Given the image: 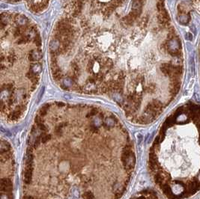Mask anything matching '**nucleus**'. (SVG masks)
Returning a JSON list of instances; mask_svg holds the SVG:
<instances>
[{"mask_svg":"<svg viewBox=\"0 0 200 199\" xmlns=\"http://www.w3.org/2000/svg\"><path fill=\"white\" fill-rule=\"evenodd\" d=\"M73 80L71 77H66V78L63 79L62 82V87L64 88H68L70 87L73 86Z\"/></svg>","mask_w":200,"mask_h":199,"instance_id":"0eeeda50","label":"nucleus"},{"mask_svg":"<svg viewBox=\"0 0 200 199\" xmlns=\"http://www.w3.org/2000/svg\"><path fill=\"white\" fill-rule=\"evenodd\" d=\"M134 12L136 13V14L139 16L142 10V4L141 1L139 0H134L132 3V10Z\"/></svg>","mask_w":200,"mask_h":199,"instance_id":"39448f33","label":"nucleus"},{"mask_svg":"<svg viewBox=\"0 0 200 199\" xmlns=\"http://www.w3.org/2000/svg\"><path fill=\"white\" fill-rule=\"evenodd\" d=\"M14 20L20 26H25L26 23H28V18L26 17V16L22 15V14H17L14 17Z\"/></svg>","mask_w":200,"mask_h":199,"instance_id":"20e7f679","label":"nucleus"},{"mask_svg":"<svg viewBox=\"0 0 200 199\" xmlns=\"http://www.w3.org/2000/svg\"><path fill=\"white\" fill-rule=\"evenodd\" d=\"M42 58V51L40 49H35L30 52L29 60L31 62H36Z\"/></svg>","mask_w":200,"mask_h":199,"instance_id":"f03ea898","label":"nucleus"},{"mask_svg":"<svg viewBox=\"0 0 200 199\" xmlns=\"http://www.w3.org/2000/svg\"><path fill=\"white\" fill-rule=\"evenodd\" d=\"M61 46V42L59 41L58 39H54V40H51L50 43V53H53V52H56L60 48Z\"/></svg>","mask_w":200,"mask_h":199,"instance_id":"7ed1b4c3","label":"nucleus"},{"mask_svg":"<svg viewBox=\"0 0 200 199\" xmlns=\"http://www.w3.org/2000/svg\"><path fill=\"white\" fill-rule=\"evenodd\" d=\"M155 180L170 199L200 191V106L187 103L167 118L151 156Z\"/></svg>","mask_w":200,"mask_h":199,"instance_id":"f257e3e1","label":"nucleus"},{"mask_svg":"<svg viewBox=\"0 0 200 199\" xmlns=\"http://www.w3.org/2000/svg\"><path fill=\"white\" fill-rule=\"evenodd\" d=\"M41 71H42L41 64H39V63L35 62V64H31V65L30 66V72L33 73V74L37 75V76H38L39 73H41Z\"/></svg>","mask_w":200,"mask_h":199,"instance_id":"423d86ee","label":"nucleus"},{"mask_svg":"<svg viewBox=\"0 0 200 199\" xmlns=\"http://www.w3.org/2000/svg\"><path fill=\"white\" fill-rule=\"evenodd\" d=\"M34 41H35V45H36L37 47H41L42 42H41V38H40V36H39V35H38V36H37L36 38L34 39Z\"/></svg>","mask_w":200,"mask_h":199,"instance_id":"6e6552de","label":"nucleus"}]
</instances>
